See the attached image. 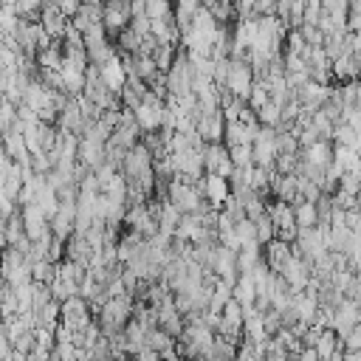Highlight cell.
<instances>
[{
	"label": "cell",
	"instance_id": "9",
	"mask_svg": "<svg viewBox=\"0 0 361 361\" xmlns=\"http://www.w3.org/2000/svg\"><path fill=\"white\" fill-rule=\"evenodd\" d=\"M299 158L308 161V164H313V167H319V169H325L333 161V142L316 139L313 144H308V147L299 150Z\"/></svg>",
	"mask_w": 361,
	"mask_h": 361
},
{
	"label": "cell",
	"instance_id": "21",
	"mask_svg": "<svg viewBox=\"0 0 361 361\" xmlns=\"http://www.w3.org/2000/svg\"><path fill=\"white\" fill-rule=\"evenodd\" d=\"M57 277V265L51 260H37L31 262V280L40 285H51V280Z\"/></svg>",
	"mask_w": 361,
	"mask_h": 361
},
{
	"label": "cell",
	"instance_id": "45",
	"mask_svg": "<svg viewBox=\"0 0 361 361\" xmlns=\"http://www.w3.org/2000/svg\"><path fill=\"white\" fill-rule=\"evenodd\" d=\"M0 361H3V358H0Z\"/></svg>",
	"mask_w": 361,
	"mask_h": 361
},
{
	"label": "cell",
	"instance_id": "27",
	"mask_svg": "<svg viewBox=\"0 0 361 361\" xmlns=\"http://www.w3.org/2000/svg\"><path fill=\"white\" fill-rule=\"evenodd\" d=\"M254 229H257V243H260V246H265L268 240H274V237H277V229H274V223H271L268 215L254 217Z\"/></svg>",
	"mask_w": 361,
	"mask_h": 361
},
{
	"label": "cell",
	"instance_id": "33",
	"mask_svg": "<svg viewBox=\"0 0 361 361\" xmlns=\"http://www.w3.org/2000/svg\"><path fill=\"white\" fill-rule=\"evenodd\" d=\"M54 296H51V288L49 285H40V283H34V294H31V310H40V308H45Z\"/></svg>",
	"mask_w": 361,
	"mask_h": 361
},
{
	"label": "cell",
	"instance_id": "40",
	"mask_svg": "<svg viewBox=\"0 0 361 361\" xmlns=\"http://www.w3.org/2000/svg\"><path fill=\"white\" fill-rule=\"evenodd\" d=\"M294 361H322V358H319V353H316V347H302Z\"/></svg>",
	"mask_w": 361,
	"mask_h": 361
},
{
	"label": "cell",
	"instance_id": "22",
	"mask_svg": "<svg viewBox=\"0 0 361 361\" xmlns=\"http://www.w3.org/2000/svg\"><path fill=\"white\" fill-rule=\"evenodd\" d=\"M175 344V339L164 330V328H150L147 330V336H144V347H150V350H156V353H161V350H167V347H172Z\"/></svg>",
	"mask_w": 361,
	"mask_h": 361
},
{
	"label": "cell",
	"instance_id": "14",
	"mask_svg": "<svg viewBox=\"0 0 361 361\" xmlns=\"http://www.w3.org/2000/svg\"><path fill=\"white\" fill-rule=\"evenodd\" d=\"M232 296L243 305V310H246V308H254V299H257V285H254L251 271H249V274H240V277H237V283H235V288H232Z\"/></svg>",
	"mask_w": 361,
	"mask_h": 361
},
{
	"label": "cell",
	"instance_id": "35",
	"mask_svg": "<svg viewBox=\"0 0 361 361\" xmlns=\"http://www.w3.org/2000/svg\"><path fill=\"white\" fill-rule=\"evenodd\" d=\"M342 347H344V350H353V353H358V350H361V322H358V325H353V330L342 339Z\"/></svg>",
	"mask_w": 361,
	"mask_h": 361
},
{
	"label": "cell",
	"instance_id": "6",
	"mask_svg": "<svg viewBox=\"0 0 361 361\" xmlns=\"http://www.w3.org/2000/svg\"><path fill=\"white\" fill-rule=\"evenodd\" d=\"M76 161L87 169H99L105 164V142L94 139V135L82 133L79 135V153H76Z\"/></svg>",
	"mask_w": 361,
	"mask_h": 361
},
{
	"label": "cell",
	"instance_id": "28",
	"mask_svg": "<svg viewBox=\"0 0 361 361\" xmlns=\"http://www.w3.org/2000/svg\"><path fill=\"white\" fill-rule=\"evenodd\" d=\"M17 124V105L9 99H0V133H6Z\"/></svg>",
	"mask_w": 361,
	"mask_h": 361
},
{
	"label": "cell",
	"instance_id": "13",
	"mask_svg": "<svg viewBox=\"0 0 361 361\" xmlns=\"http://www.w3.org/2000/svg\"><path fill=\"white\" fill-rule=\"evenodd\" d=\"M294 206V220H296V229H313L319 223V215H316V203H308L305 198L296 195V201L291 203Z\"/></svg>",
	"mask_w": 361,
	"mask_h": 361
},
{
	"label": "cell",
	"instance_id": "8",
	"mask_svg": "<svg viewBox=\"0 0 361 361\" xmlns=\"http://www.w3.org/2000/svg\"><path fill=\"white\" fill-rule=\"evenodd\" d=\"M133 113H135V124H139V130H142V133H156V130H161L164 102H156V105L142 102V105L135 108Z\"/></svg>",
	"mask_w": 361,
	"mask_h": 361
},
{
	"label": "cell",
	"instance_id": "32",
	"mask_svg": "<svg viewBox=\"0 0 361 361\" xmlns=\"http://www.w3.org/2000/svg\"><path fill=\"white\" fill-rule=\"evenodd\" d=\"M299 31H302V37H305V42L310 45V49H319V45H325V34H322L319 26H308V23H302Z\"/></svg>",
	"mask_w": 361,
	"mask_h": 361
},
{
	"label": "cell",
	"instance_id": "5",
	"mask_svg": "<svg viewBox=\"0 0 361 361\" xmlns=\"http://www.w3.org/2000/svg\"><path fill=\"white\" fill-rule=\"evenodd\" d=\"M203 169L229 180V175L235 172V164L229 158V147L226 144H203Z\"/></svg>",
	"mask_w": 361,
	"mask_h": 361
},
{
	"label": "cell",
	"instance_id": "3",
	"mask_svg": "<svg viewBox=\"0 0 361 361\" xmlns=\"http://www.w3.org/2000/svg\"><path fill=\"white\" fill-rule=\"evenodd\" d=\"M20 217H23V232L31 243H49L54 235H51V226H49V217L42 215V209L37 203H26L20 206Z\"/></svg>",
	"mask_w": 361,
	"mask_h": 361
},
{
	"label": "cell",
	"instance_id": "1",
	"mask_svg": "<svg viewBox=\"0 0 361 361\" xmlns=\"http://www.w3.org/2000/svg\"><path fill=\"white\" fill-rule=\"evenodd\" d=\"M133 305H135V299L130 294L127 296H108V302L96 313V322L102 328V336L110 339V336L124 330V325L130 322V316H133Z\"/></svg>",
	"mask_w": 361,
	"mask_h": 361
},
{
	"label": "cell",
	"instance_id": "29",
	"mask_svg": "<svg viewBox=\"0 0 361 361\" xmlns=\"http://www.w3.org/2000/svg\"><path fill=\"white\" fill-rule=\"evenodd\" d=\"M144 15H147L150 20H164V17H172V3H169V0H147Z\"/></svg>",
	"mask_w": 361,
	"mask_h": 361
},
{
	"label": "cell",
	"instance_id": "2",
	"mask_svg": "<svg viewBox=\"0 0 361 361\" xmlns=\"http://www.w3.org/2000/svg\"><path fill=\"white\" fill-rule=\"evenodd\" d=\"M90 322H94V313H90L87 299H82L79 294L68 296L65 302H60V325H65L71 333L85 330Z\"/></svg>",
	"mask_w": 361,
	"mask_h": 361
},
{
	"label": "cell",
	"instance_id": "17",
	"mask_svg": "<svg viewBox=\"0 0 361 361\" xmlns=\"http://www.w3.org/2000/svg\"><path fill=\"white\" fill-rule=\"evenodd\" d=\"M262 260V246L260 243H251V246H243L237 249V271L240 274H249V271Z\"/></svg>",
	"mask_w": 361,
	"mask_h": 361
},
{
	"label": "cell",
	"instance_id": "37",
	"mask_svg": "<svg viewBox=\"0 0 361 361\" xmlns=\"http://www.w3.org/2000/svg\"><path fill=\"white\" fill-rule=\"evenodd\" d=\"M54 3H57V6H60V12H62V15H65V17L71 20V17H74V15L79 12L82 0H54Z\"/></svg>",
	"mask_w": 361,
	"mask_h": 361
},
{
	"label": "cell",
	"instance_id": "4",
	"mask_svg": "<svg viewBox=\"0 0 361 361\" xmlns=\"http://www.w3.org/2000/svg\"><path fill=\"white\" fill-rule=\"evenodd\" d=\"M251 82H254L251 65H249L246 60H232L229 76H226V90H229L235 99L246 102V99H249V90H251Z\"/></svg>",
	"mask_w": 361,
	"mask_h": 361
},
{
	"label": "cell",
	"instance_id": "41",
	"mask_svg": "<svg viewBox=\"0 0 361 361\" xmlns=\"http://www.w3.org/2000/svg\"><path fill=\"white\" fill-rule=\"evenodd\" d=\"M135 361H161V355L156 353V350H150V347H144V350H139V353H135L133 355Z\"/></svg>",
	"mask_w": 361,
	"mask_h": 361
},
{
	"label": "cell",
	"instance_id": "20",
	"mask_svg": "<svg viewBox=\"0 0 361 361\" xmlns=\"http://www.w3.org/2000/svg\"><path fill=\"white\" fill-rule=\"evenodd\" d=\"M254 113H257V121H260L262 127H274V130H277V127L283 124V108H280V105H274L271 99H268L260 110H254Z\"/></svg>",
	"mask_w": 361,
	"mask_h": 361
},
{
	"label": "cell",
	"instance_id": "18",
	"mask_svg": "<svg viewBox=\"0 0 361 361\" xmlns=\"http://www.w3.org/2000/svg\"><path fill=\"white\" fill-rule=\"evenodd\" d=\"M313 347H316V353H319V358H330L342 347V339L336 336L333 328H322V333H319V339H316Z\"/></svg>",
	"mask_w": 361,
	"mask_h": 361
},
{
	"label": "cell",
	"instance_id": "15",
	"mask_svg": "<svg viewBox=\"0 0 361 361\" xmlns=\"http://www.w3.org/2000/svg\"><path fill=\"white\" fill-rule=\"evenodd\" d=\"M60 82H62V94L65 96H79L82 90H85V71L62 65L60 68Z\"/></svg>",
	"mask_w": 361,
	"mask_h": 361
},
{
	"label": "cell",
	"instance_id": "38",
	"mask_svg": "<svg viewBox=\"0 0 361 361\" xmlns=\"http://www.w3.org/2000/svg\"><path fill=\"white\" fill-rule=\"evenodd\" d=\"M347 229L353 235H361V209H347Z\"/></svg>",
	"mask_w": 361,
	"mask_h": 361
},
{
	"label": "cell",
	"instance_id": "24",
	"mask_svg": "<svg viewBox=\"0 0 361 361\" xmlns=\"http://www.w3.org/2000/svg\"><path fill=\"white\" fill-rule=\"evenodd\" d=\"M235 235H237V243H240V249H243V246H251V243H257V229H254V220H251V217H240V220H235Z\"/></svg>",
	"mask_w": 361,
	"mask_h": 361
},
{
	"label": "cell",
	"instance_id": "23",
	"mask_svg": "<svg viewBox=\"0 0 361 361\" xmlns=\"http://www.w3.org/2000/svg\"><path fill=\"white\" fill-rule=\"evenodd\" d=\"M26 240V232H23V217H20V209L12 215V217H6V246H20Z\"/></svg>",
	"mask_w": 361,
	"mask_h": 361
},
{
	"label": "cell",
	"instance_id": "39",
	"mask_svg": "<svg viewBox=\"0 0 361 361\" xmlns=\"http://www.w3.org/2000/svg\"><path fill=\"white\" fill-rule=\"evenodd\" d=\"M319 333H322V328H319V325H310V328L302 333V339H299V342H302V347H313V344H316V339H319Z\"/></svg>",
	"mask_w": 361,
	"mask_h": 361
},
{
	"label": "cell",
	"instance_id": "30",
	"mask_svg": "<svg viewBox=\"0 0 361 361\" xmlns=\"http://www.w3.org/2000/svg\"><path fill=\"white\" fill-rule=\"evenodd\" d=\"M296 167H299V153H296V156L280 153L277 161H274V172H277V175H296Z\"/></svg>",
	"mask_w": 361,
	"mask_h": 361
},
{
	"label": "cell",
	"instance_id": "42",
	"mask_svg": "<svg viewBox=\"0 0 361 361\" xmlns=\"http://www.w3.org/2000/svg\"><path fill=\"white\" fill-rule=\"evenodd\" d=\"M342 361H361V350H358V353H353V350H344Z\"/></svg>",
	"mask_w": 361,
	"mask_h": 361
},
{
	"label": "cell",
	"instance_id": "12",
	"mask_svg": "<svg viewBox=\"0 0 361 361\" xmlns=\"http://www.w3.org/2000/svg\"><path fill=\"white\" fill-rule=\"evenodd\" d=\"M257 133H260V130H251V127L243 124V121H229V124H226V130H223V144H226V147L251 144V142L257 139Z\"/></svg>",
	"mask_w": 361,
	"mask_h": 361
},
{
	"label": "cell",
	"instance_id": "19",
	"mask_svg": "<svg viewBox=\"0 0 361 361\" xmlns=\"http://www.w3.org/2000/svg\"><path fill=\"white\" fill-rule=\"evenodd\" d=\"M34 322H37V328H57L60 325V302L57 299H51L45 308H40V310H34Z\"/></svg>",
	"mask_w": 361,
	"mask_h": 361
},
{
	"label": "cell",
	"instance_id": "16",
	"mask_svg": "<svg viewBox=\"0 0 361 361\" xmlns=\"http://www.w3.org/2000/svg\"><path fill=\"white\" fill-rule=\"evenodd\" d=\"M158 232L164 235H175L178 223H180V212L175 209V203H169L167 198H161V209H158Z\"/></svg>",
	"mask_w": 361,
	"mask_h": 361
},
{
	"label": "cell",
	"instance_id": "10",
	"mask_svg": "<svg viewBox=\"0 0 361 361\" xmlns=\"http://www.w3.org/2000/svg\"><path fill=\"white\" fill-rule=\"evenodd\" d=\"M330 74H333V82L361 79V60H355L350 51H344L342 57H336V60L330 62Z\"/></svg>",
	"mask_w": 361,
	"mask_h": 361
},
{
	"label": "cell",
	"instance_id": "7",
	"mask_svg": "<svg viewBox=\"0 0 361 361\" xmlns=\"http://www.w3.org/2000/svg\"><path fill=\"white\" fill-rule=\"evenodd\" d=\"M99 79L105 82V87H108V90H113V94H121V87L127 85V71H124V65H121L119 54H116V57H110L108 62H102V65H99Z\"/></svg>",
	"mask_w": 361,
	"mask_h": 361
},
{
	"label": "cell",
	"instance_id": "31",
	"mask_svg": "<svg viewBox=\"0 0 361 361\" xmlns=\"http://www.w3.org/2000/svg\"><path fill=\"white\" fill-rule=\"evenodd\" d=\"M229 158H232L235 167H251L254 164L251 144H235V147H229Z\"/></svg>",
	"mask_w": 361,
	"mask_h": 361
},
{
	"label": "cell",
	"instance_id": "43",
	"mask_svg": "<svg viewBox=\"0 0 361 361\" xmlns=\"http://www.w3.org/2000/svg\"><path fill=\"white\" fill-rule=\"evenodd\" d=\"M358 195H361V178H358Z\"/></svg>",
	"mask_w": 361,
	"mask_h": 361
},
{
	"label": "cell",
	"instance_id": "34",
	"mask_svg": "<svg viewBox=\"0 0 361 361\" xmlns=\"http://www.w3.org/2000/svg\"><path fill=\"white\" fill-rule=\"evenodd\" d=\"M15 167H17V161H15L3 147H0V190L6 187V180H9V175L15 172Z\"/></svg>",
	"mask_w": 361,
	"mask_h": 361
},
{
	"label": "cell",
	"instance_id": "11",
	"mask_svg": "<svg viewBox=\"0 0 361 361\" xmlns=\"http://www.w3.org/2000/svg\"><path fill=\"white\" fill-rule=\"evenodd\" d=\"M291 254H294V251H291V243H285V240H280V237L268 240V243L262 246V260L268 262V268L274 271V274L283 268V262H285Z\"/></svg>",
	"mask_w": 361,
	"mask_h": 361
},
{
	"label": "cell",
	"instance_id": "44",
	"mask_svg": "<svg viewBox=\"0 0 361 361\" xmlns=\"http://www.w3.org/2000/svg\"><path fill=\"white\" fill-rule=\"evenodd\" d=\"M358 209H361V195H358Z\"/></svg>",
	"mask_w": 361,
	"mask_h": 361
},
{
	"label": "cell",
	"instance_id": "26",
	"mask_svg": "<svg viewBox=\"0 0 361 361\" xmlns=\"http://www.w3.org/2000/svg\"><path fill=\"white\" fill-rule=\"evenodd\" d=\"M268 99H271V96H268V87H265V82H262V79H254V82H251V90H249V99H246V105H249L251 110H260Z\"/></svg>",
	"mask_w": 361,
	"mask_h": 361
},
{
	"label": "cell",
	"instance_id": "25",
	"mask_svg": "<svg viewBox=\"0 0 361 361\" xmlns=\"http://www.w3.org/2000/svg\"><path fill=\"white\" fill-rule=\"evenodd\" d=\"M153 60H156V65H158V71H164L167 74V68L172 65V60H175V45H169V42H158L156 49H153V54H150Z\"/></svg>",
	"mask_w": 361,
	"mask_h": 361
},
{
	"label": "cell",
	"instance_id": "36",
	"mask_svg": "<svg viewBox=\"0 0 361 361\" xmlns=\"http://www.w3.org/2000/svg\"><path fill=\"white\" fill-rule=\"evenodd\" d=\"M358 178H361V175H355V172H342V175H339V190L358 195Z\"/></svg>",
	"mask_w": 361,
	"mask_h": 361
}]
</instances>
